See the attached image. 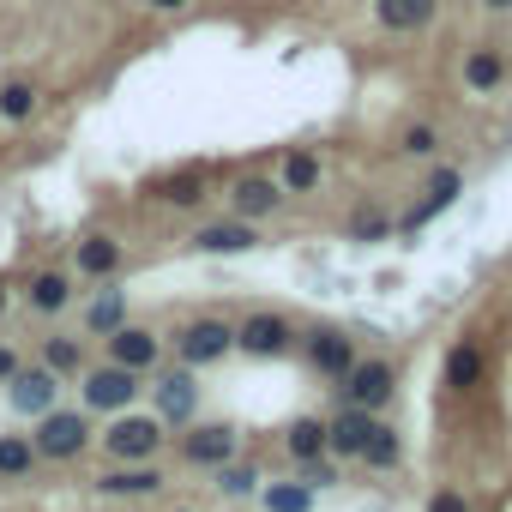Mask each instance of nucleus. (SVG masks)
<instances>
[{
    "instance_id": "41",
    "label": "nucleus",
    "mask_w": 512,
    "mask_h": 512,
    "mask_svg": "<svg viewBox=\"0 0 512 512\" xmlns=\"http://www.w3.org/2000/svg\"><path fill=\"white\" fill-rule=\"evenodd\" d=\"M181 512H187V506H181Z\"/></svg>"
},
{
    "instance_id": "17",
    "label": "nucleus",
    "mask_w": 512,
    "mask_h": 512,
    "mask_svg": "<svg viewBox=\"0 0 512 512\" xmlns=\"http://www.w3.org/2000/svg\"><path fill=\"white\" fill-rule=\"evenodd\" d=\"M434 13H440V0H374V19H380L386 31H398V37L428 31Z\"/></svg>"
},
{
    "instance_id": "31",
    "label": "nucleus",
    "mask_w": 512,
    "mask_h": 512,
    "mask_svg": "<svg viewBox=\"0 0 512 512\" xmlns=\"http://www.w3.org/2000/svg\"><path fill=\"white\" fill-rule=\"evenodd\" d=\"M260 482H266V476H260V464H235V458H229V464H217V488H223L229 500L260 494Z\"/></svg>"
},
{
    "instance_id": "27",
    "label": "nucleus",
    "mask_w": 512,
    "mask_h": 512,
    "mask_svg": "<svg viewBox=\"0 0 512 512\" xmlns=\"http://www.w3.org/2000/svg\"><path fill=\"white\" fill-rule=\"evenodd\" d=\"M278 187H284V193H314V187H320V157H314V151H290L284 169H278Z\"/></svg>"
},
{
    "instance_id": "16",
    "label": "nucleus",
    "mask_w": 512,
    "mask_h": 512,
    "mask_svg": "<svg viewBox=\"0 0 512 512\" xmlns=\"http://www.w3.org/2000/svg\"><path fill=\"white\" fill-rule=\"evenodd\" d=\"M193 247L199 253H253V247H260V235H253L247 217H229V223H199L193 229Z\"/></svg>"
},
{
    "instance_id": "8",
    "label": "nucleus",
    "mask_w": 512,
    "mask_h": 512,
    "mask_svg": "<svg viewBox=\"0 0 512 512\" xmlns=\"http://www.w3.org/2000/svg\"><path fill=\"white\" fill-rule=\"evenodd\" d=\"M302 356H308V368H314L320 380H344L350 362H356V338H344L338 326H314V332L302 338Z\"/></svg>"
},
{
    "instance_id": "2",
    "label": "nucleus",
    "mask_w": 512,
    "mask_h": 512,
    "mask_svg": "<svg viewBox=\"0 0 512 512\" xmlns=\"http://www.w3.org/2000/svg\"><path fill=\"white\" fill-rule=\"evenodd\" d=\"M139 392H145V374L139 368H121V362L85 368V386H79V398H85L91 416H121V410H133Z\"/></svg>"
},
{
    "instance_id": "22",
    "label": "nucleus",
    "mask_w": 512,
    "mask_h": 512,
    "mask_svg": "<svg viewBox=\"0 0 512 512\" xmlns=\"http://www.w3.org/2000/svg\"><path fill=\"white\" fill-rule=\"evenodd\" d=\"M284 452H290L296 464L326 458V422H320V416H296V422H290V434H284Z\"/></svg>"
},
{
    "instance_id": "36",
    "label": "nucleus",
    "mask_w": 512,
    "mask_h": 512,
    "mask_svg": "<svg viewBox=\"0 0 512 512\" xmlns=\"http://www.w3.org/2000/svg\"><path fill=\"white\" fill-rule=\"evenodd\" d=\"M13 368H19V356H13L7 344H0V380H13Z\"/></svg>"
},
{
    "instance_id": "37",
    "label": "nucleus",
    "mask_w": 512,
    "mask_h": 512,
    "mask_svg": "<svg viewBox=\"0 0 512 512\" xmlns=\"http://www.w3.org/2000/svg\"><path fill=\"white\" fill-rule=\"evenodd\" d=\"M151 7H157V13H181V7H187V0H151Z\"/></svg>"
},
{
    "instance_id": "21",
    "label": "nucleus",
    "mask_w": 512,
    "mask_h": 512,
    "mask_svg": "<svg viewBox=\"0 0 512 512\" xmlns=\"http://www.w3.org/2000/svg\"><path fill=\"white\" fill-rule=\"evenodd\" d=\"M25 302H31L37 314H61V308H73V272H37V278L25 284Z\"/></svg>"
},
{
    "instance_id": "19",
    "label": "nucleus",
    "mask_w": 512,
    "mask_h": 512,
    "mask_svg": "<svg viewBox=\"0 0 512 512\" xmlns=\"http://www.w3.org/2000/svg\"><path fill=\"white\" fill-rule=\"evenodd\" d=\"M73 266H79V278H97V284L115 278V272H121V241H115V235H85Z\"/></svg>"
},
{
    "instance_id": "9",
    "label": "nucleus",
    "mask_w": 512,
    "mask_h": 512,
    "mask_svg": "<svg viewBox=\"0 0 512 512\" xmlns=\"http://www.w3.org/2000/svg\"><path fill=\"white\" fill-rule=\"evenodd\" d=\"M103 344H109V362L139 368V374H157V362H163V338L145 332V326H115Z\"/></svg>"
},
{
    "instance_id": "35",
    "label": "nucleus",
    "mask_w": 512,
    "mask_h": 512,
    "mask_svg": "<svg viewBox=\"0 0 512 512\" xmlns=\"http://www.w3.org/2000/svg\"><path fill=\"white\" fill-rule=\"evenodd\" d=\"M428 512H470V506H464V494H452V488H440V494L428 500Z\"/></svg>"
},
{
    "instance_id": "38",
    "label": "nucleus",
    "mask_w": 512,
    "mask_h": 512,
    "mask_svg": "<svg viewBox=\"0 0 512 512\" xmlns=\"http://www.w3.org/2000/svg\"><path fill=\"white\" fill-rule=\"evenodd\" d=\"M482 7H494V13H512V0H482Z\"/></svg>"
},
{
    "instance_id": "7",
    "label": "nucleus",
    "mask_w": 512,
    "mask_h": 512,
    "mask_svg": "<svg viewBox=\"0 0 512 512\" xmlns=\"http://www.w3.org/2000/svg\"><path fill=\"white\" fill-rule=\"evenodd\" d=\"M7 404H13L19 416H31V422H37L43 410H55V404H61V374H49L43 362H37V368H25V362H19V368H13V380H7Z\"/></svg>"
},
{
    "instance_id": "39",
    "label": "nucleus",
    "mask_w": 512,
    "mask_h": 512,
    "mask_svg": "<svg viewBox=\"0 0 512 512\" xmlns=\"http://www.w3.org/2000/svg\"><path fill=\"white\" fill-rule=\"evenodd\" d=\"M0 320H7V278H0Z\"/></svg>"
},
{
    "instance_id": "29",
    "label": "nucleus",
    "mask_w": 512,
    "mask_h": 512,
    "mask_svg": "<svg viewBox=\"0 0 512 512\" xmlns=\"http://www.w3.org/2000/svg\"><path fill=\"white\" fill-rule=\"evenodd\" d=\"M43 368L61 374V380H67V374H85V350H79V338H49V344H43Z\"/></svg>"
},
{
    "instance_id": "4",
    "label": "nucleus",
    "mask_w": 512,
    "mask_h": 512,
    "mask_svg": "<svg viewBox=\"0 0 512 512\" xmlns=\"http://www.w3.org/2000/svg\"><path fill=\"white\" fill-rule=\"evenodd\" d=\"M163 416H115L109 428H103V452L115 458V464H145V458H157L163 452Z\"/></svg>"
},
{
    "instance_id": "3",
    "label": "nucleus",
    "mask_w": 512,
    "mask_h": 512,
    "mask_svg": "<svg viewBox=\"0 0 512 512\" xmlns=\"http://www.w3.org/2000/svg\"><path fill=\"white\" fill-rule=\"evenodd\" d=\"M31 446H37V458H49V464H67V458H79L85 446H91V410H43L37 416V434H31Z\"/></svg>"
},
{
    "instance_id": "13",
    "label": "nucleus",
    "mask_w": 512,
    "mask_h": 512,
    "mask_svg": "<svg viewBox=\"0 0 512 512\" xmlns=\"http://www.w3.org/2000/svg\"><path fill=\"white\" fill-rule=\"evenodd\" d=\"M181 458H187V464H199V470L229 464V458H235V428H229V422H199V428L181 440Z\"/></svg>"
},
{
    "instance_id": "32",
    "label": "nucleus",
    "mask_w": 512,
    "mask_h": 512,
    "mask_svg": "<svg viewBox=\"0 0 512 512\" xmlns=\"http://www.w3.org/2000/svg\"><path fill=\"white\" fill-rule=\"evenodd\" d=\"M404 157H440V127H428V121H416V127H404V145H398Z\"/></svg>"
},
{
    "instance_id": "10",
    "label": "nucleus",
    "mask_w": 512,
    "mask_h": 512,
    "mask_svg": "<svg viewBox=\"0 0 512 512\" xmlns=\"http://www.w3.org/2000/svg\"><path fill=\"white\" fill-rule=\"evenodd\" d=\"M151 398H157V416H163V422H193V416H199V380H193V368L157 374Z\"/></svg>"
},
{
    "instance_id": "40",
    "label": "nucleus",
    "mask_w": 512,
    "mask_h": 512,
    "mask_svg": "<svg viewBox=\"0 0 512 512\" xmlns=\"http://www.w3.org/2000/svg\"><path fill=\"white\" fill-rule=\"evenodd\" d=\"M506 145H512V133H506Z\"/></svg>"
},
{
    "instance_id": "20",
    "label": "nucleus",
    "mask_w": 512,
    "mask_h": 512,
    "mask_svg": "<svg viewBox=\"0 0 512 512\" xmlns=\"http://www.w3.org/2000/svg\"><path fill=\"white\" fill-rule=\"evenodd\" d=\"M458 187H464V175H458L452 163H446V169H434V175H428V199H422V205H416V211L404 217V229H422V223H428L434 211L458 205Z\"/></svg>"
},
{
    "instance_id": "33",
    "label": "nucleus",
    "mask_w": 512,
    "mask_h": 512,
    "mask_svg": "<svg viewBox=\"0 0 512 512\" xmlns=\"http://www.w3.org/2000/svg\"><path fill=\"white\" fill-rule=\"evenodd\" d=\"M296 470H302V482H308V488H332V482H338V470H332L326 458H314V464H296Z\"/></svg>"
},
{
    "instance_id": "1",
    "label": "nucleus",
    "mask_w": 512,
    "mask_h": 512,
    "mask_svg": "<svg viewBox=\"0 0 512 512\" xmlns=\"http://www.w3.org/2000/svg\"><path fill=\"white\" fill-rule=\"evenodd\" d=\"M392 392H398V368H392L386 356H356L350 374L338 380V404H356V410H368V416H380V410L392 404Z\"/></svg>"
},
{
    "instance_id": "26",
    "label": "nucleus",
    "mask_w": 512,
    "mask_h": 512,
    "mask_svg": "<svg viewBox=\"0 0 512 512\" xmlns=\"http://www.w3.org/2000/svg\"><path fill=\"white\" fill-rule=\"evenodd\" d=\"M115 326H127V296H121V290H103V296L85 308V332H91V338H109Z\"/></svg>"
},
{
    "instance_id": "6",
    "label": "nucleus",
    "mask_w": 512,
    "mask_h": 512,
    "mask_svg": "<svg viewBox=\"0 0 512 512\" xmlns=\"http://www.w3.org/2000/svg\"><path fill=\"white\" fill-rule=\"evenodd\" d=\"M175 350H181V368H211V362H223L229 350H235V326H223V320H187L181 326V338H175Z\"/></svg>"
},
{
    "instance_id": "24",
    "label": "nucleus",
    "mask_w": 512,
    "mask_h": 512,
    "mask_svg": "<svg viewBox=\"0 0 512 512\" xmlns=\"http://www.w3.org/2000/svg\"><path fill=\"white\" fill-rule=\"evenodd\" d=\"M31 470H37L31 434H0V476H7V482H25Z\"/></svg>"
},
{
    "instance_id": "12",
    "label": "nucleus",
    "mask_w": 512,
    "mask_h": 512,
    "mask_svg": "<svg viewBox=\"0 0 512 512\" xmlns=\"http://www.w3.org/2000/svg\"><path fill=\"white\" fill-rule=\"evenodd\" d=\"M368 428H374V416L368 410H356V404H338V416L326 422V458H362V446H368Z\"/></svg>"
},
{
    "instance_id": "11",
    "label": "nucleus",
    "mask_w": 512,
    "mask_h": 512,
    "mask_svg": "<svg viewBox=\"0 0 512 512\" xmlns=\"http://www.w3.org/2000/svg\"><path fill=\"white\" fill-rule=\"evenodd\" d=\"M229 211H235V217H247V223L278 217V211H284V187H278V181H266V175H241V181L229 187Z\"/></svg>"
},
{
    "instance_id": "23",
    "label": "nucleus",
    "mask_w": 512,
    "mask_h": 512,
    "mask_svg": "<svg viewBox=\"0 0 512 512\" xmlns=\"http://www.w3.org/2000/svg\"><path fill=\"white\" fill-rule=\"evenodd\" d=\"M362 464H368V470H398V464H404V440H398V428H392V422H380V416H374L368 446H362Z\"/></svg>"
},
{
    "instance_id": "18",
    "label": "nucleus",
    "mask_w": 512,
    "mask_h": 512,
    "mask_svg": "<svg viewBox=\"0 0 512 512\" xmlns=\"http://www.w3.org/2000/svg\"><path fill=\"white\" fill-rule=\"evenodd\" d=\"M506 85V55L500 49H470L464 55V91L470 97H494Z\"/></svg>"
},
{
    "instance_id": "28",
    "label": "nucleus",
    "mask_w": 512,
    "mask_h": 512,
    "mask_svg": "<svg viewBox=\"0 0 512 512\" xmlns=\"http://www.w3.org/2000/svg\"><path fill=\"white\" fill-rule=\"evenodd\" d=\"M260 500H266V512H308L314 506V488L308 482H266Z\"/></svg>"
},
{
    "instance_id": "14",
    "label": "nucleus",
    "mask_w": 512,
    "mask_h": 512,
    "mask_svg": "<svg viewBox=\"0 0 512 512\" xmlns=\"http://www.w3.org/2000/svg\"><path fill=\"white\" fill-rule=\"evenodd\" d=\"M169 476L157 470V458H145V464H115V470H103L97 476V494H109V500H139V494H157Z\"/></svg>"
},
{
    "instance_id": "25",
    "label": "nucleus",
    "mask_w": 512,
    "mask_h": 512,
    "mask_svg": "<svg viewBox=\"0 0 512 512\" xmlns=\"http://www.w3.org/2000/svg\"><path fill=\"white\" fill-rule=\"evenodd\" d=\"M151 193H157L163 205H199V199H205V169H175V175H163Z\"/></svg>"
},
{
    "instance_id": "34",
    "label": "nucleus",
    "mask_w": 512,
    "mask_h": 512,
    "mask_svg": "<svg viewBox=\"0 0 512 512\" xmlns=\"http://www.w3.org/2000/svg\"><path fill=\"white\" fill-rule=\"evenodd\" d=\"M386 229H392L386 217H356V229H350V235H356V241H380Z\"/></svg>"
},
{
    "instance_id": "15",
    "label": "nucleus",
    "mask_w": 512,
    "mask_h": 512,
    "mask_svg": "<svg viewBox=\"0 0 512 512\" xmlns=\"http://www.w3.org/2000/svg\"><path fill=\"white\" fill-rule=\"evenodd\" d=\"M446 392H476L482 380H488V350L476 344V338H458L452 350H446Z\"/></svg>"
},
{
    "instance_id": "30",
    "label": "nucleus",
    "mask_w": 512,
    "mask_h": 512,
    "mask_svg": "<svg viewBox=\"0 0 512 512\" xmlns=\"http://www.w3.org/2000/svg\"><path fill=\"white\" fill-rule=\"evenodd\" d=\"M37 109V85L31 79H7L0 85V121H31Z\"/></svg>"
},
{
    "instance_id": "5",
    "label": "nucleus",
    "mask_w": 512,
    "mask_h": 512,
    "mask_svg": "<svg viewBox=\"0 0 512 512\" xmlns=\"http://www.w3.org/2000/svg\"><path fill=\"white\" fill-rule=\"evenodd\" d=\"M235 350L253 356V362H272V356L296 350V326H290L284 314H247V320L235 326Z\"/></svg>"
}]
</instances>
